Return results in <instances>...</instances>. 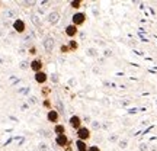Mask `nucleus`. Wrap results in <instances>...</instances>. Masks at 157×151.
I'll use <instances>...</instances> for the list:
<instances>
[{
	"instance_id": "7",
	"label": "nucleus",
	"mask_w": 157,
	"mask_h": 151,
	"mask_svg": "<svg viewBox=\"0 0 157 151\" xmlns=\"http://www.w3.org/2000/svg\"><path fill=\"white\" fill-rule=\"evenodd\" d=\"M68 122H70V126H71L73 129H76V131L82 128V123H83L82 122V118L78 116V115H73V116L70 118Z\"/></svg>"
},
{
	"instance_id": "14",
	"label": "nucleus",
	"mask_w": 157,
	"mask_h": 151,
	"mask_svg": "<svg viewBox=\"0 0 157 151\" xmlns=\"http://www.w3.org/2000/svg\"><path fill=\"white\" fill-rule=\"evenodd\" d=\"M68 50H70V51H76V50H78V42H77V41H74V39L68 41Z\"/></svg>"
},
{
	"instance_id": "20",
	"label": "nucleus",
	"mask_w": 157,
	"mask_h": 151,
	"mask_svg": "<svg viewBox=\"0 0 157 151\" xmlns=\"http://www.w3.org/2000/svg\"><path fill=\"white\" fill-rule=\"evenodd\" d=\"M87 151H101V148H99L98 145H89Z\"/></svg>"
},
{
	"instance_id": "15",
	"label": "nucleus",
	"mask_w": 157,
	"mask_h": 151,
	"mask_svg": "<svg viewBox=\"0 0 157 151\" xmlns=\"http://www.w3.org/2000/svg\"><path fill=\"white\" fill-rule=\"evenodd\" d=\"M70 6H71V7H73V9H80V7H82V0H73V2H71V3H70Z\"/></svg>"
},
{
	"instance_id": "3",
	"label": "nucleus",
	"mask_w": 157,
	"mask_h": 151,
	"mask_svg": "<svg viewBox=\"0 0 157 151\" xmlns=\"http://www.w3.org/2000/svg\"><path fill=\"white\" fill-rule=\"evenodd\" d=\"M29 68L34 73H39V71H44V64H42V61L39 58H36V60H32L29 62Z\"/></svg>"
},
{
	"instance_id": "9",
	"label": "nucleus",
	"mask_w": 157,
	"mask_h": 151,
	"mask_svg": "<svg viewBox=\"0 0 157 151\" xmlns=\"http://www.w3.org/2000/svg\"><path fill=\"white\" fill-rule=\"evenodd\" d=\"M64 34L67 35L68 38L73 39L74 36L78 34V28H77V26H74L73 23H71V25H67V26H66V29H64Z\"/></svg>"
},
{
	"instance_id": "2",
	"label": "nucleus",
	"mask_w": 157,
	"mask_h": 151,
	"mask_svg": "<svg viewBox=\"0 0 157 151\" xmlns=\"http://www.w3.org/2000/svg\"><path fill=\"white\" fill-rule=\"evenodd\" d=\"M76 135H77V140L84 141V142H86V141L90 138V129L86 128V126H82L80 129L76 131Z\"/></svg>"
},
{
	"instance_id": "12",
	"label": "nucleus",
	"mask_w": 157,
	"mask_h": 151,
	"mask_svg": "<svg viewBox=\"0 0 157 151\" xmlns=\"http://www.w3.org/2000/svg\"><path fill=\"white\" fill-rule=\"evenodd\" d=\"M76 148H77V151H87L89 145H87V144H86L84 141L77 140V141H76Z\"/></svg>"
},
{
	"instance_id": "4",
	"label": "nucleus",
	"mask_w": 157,
	"mask_h": 151,
	"mask_svg": "<svg viewBox=\"0 0 157 151\" xmlns=\"http://www.w3.org/2000/svg\"><path fill=\"white\" fill-rule=\"evenodd\" d=\"M42 44H44V50L47 54H51L52 52V48H54V44H56V41L52 36H47V38L42 41Z\"/></svg>"
},
{
	"instance_id": "18",
	"label": "nucleus",
	"mask_w": 157,
	"mask_h": 151,
	"mask_svg": "<svg viewBox=\"0 0 157 151\" xmlns=\"http://www.w3.org/2000/svg\"><path fill=\"white\" fill-rule=\"evenodd\" d=\"M60 51H61L63 54H67V52H70V50H68V45H61V47H60Z\"/></svg>"
},
{
	"instance_id": "17",
	"label": "nucleus",
	"mask_w": 157,
	"mask_h": 151,
	"mask_svg": "<svg viewBox=\"0 0 157 151\" xmlns=\"http://www.w3.org/2000/svg\"><path fill=\"white\" fill-rule=\"evenodd\" d=\"M42 106L47 108L48 111H51V109H54V108H52V105H51V100H50V99H44V102H42Z\"/></svg>"
},
{
	"instance_id": "19",
	"label": "nucleus",
	"mask_w": 157,
	"mask_h": 151,
	"mask_svg": "<svg viewBox=\"0 0 157 151\" xmlns=\"http://www.w3.org/2000/svg\"><path fill=\"white\" fill-rule=\"evenodd\" d=\"M28 52L31 54V55H35V54H36V47H34V45H32V47L28 50Z\"/></svg>"
},
{
	"instance_id": "11",
	"label": "nucleus",
	"mask_w": 157,
	"mask_h": 151,
	"mask_svg": "<svg viewBox=\"0 0 157 151\" xmlns=\"http://www.w3.org/2000/svg\"><path fill=\"white\" fill-rule=\"evenodd\" d=\"M54 132H56L57 135L66 134V126H64L63 123H57V125H54Z\"/></svg>"
},
{
	"instance_id": "13",
	"label": "nucleus",
	"mask_w": 157,
	"mask_h": 151,
	"mask_svg": "<svg viewBox=\"0 0 157 151\" xmlns=\"http://www.w3.org/2000/svg\"><path fill=\"white\" fill-rule=\"evenodd\" d=\"M48 22H50L51 25H56V23L58 22V13H57V12H52V13L48 15Z\"/></svg>"
},
{
	"instance_id": "1",
	"label": "nucleus",
	"mask_w": 157,
	"mask_h": 151,
	"mask_svg": "<svg viewBox=\"0 0 157 151\" xmlns=\"http://www.w3.org/2000/svg\"><path fill=\"white\" fill-rule=\"evenodd\" d=\"M71 21H73V25L74 26H82L84 22H86V13L83 12H76L73 16H71Z\"/></svg>"
},
{
	"instance_id": "21",
	"label": "nucleus",
	"mask_w": 157,
	"mask_h": 151,
	"mask_svg": "<svg viewBox=\"0 0 157 151\" xmlns=\"http://www.w3.org/2000/svg\"><path fill=\"white\" fill-rule=\"evenodd\" d=\"M51 80H52V81H57L58 78H57V76H56V74H52V77H51Z\"/></svg>"
},
{
	"instance_id": "16",
	"label": "nucleus",
	"mask_w": 157,
	"mask_h": 151,
	"mask_svg": "<svg viewBox=\"0 0 157 151\" xmlns=\"http://www.w3.org/2000/svg\"><path fill=\"white\" fill-rule=\"evenodd\" d=\"M41 93H42V96H44V99H48V95H50L51 93V89L50 87H42V89H41Z\"/></svg>"
},
{
	"instance_id": "10",
	"label": "nucleus",
	"mask_w": 157,
	"mask_h": 151,
	"mask_svg": "<svg viewBox=\"0 0 157 151\" xmlns=\"http://www.w3.org/2000/svg\"><path fill=\"white\" fill-rule=\"evenodd\" d=\"M34 78L38 84H44V83H47V80H48V74L45 73V71H39V73H35Z\"/></svg>"
},
{
	"instance_id": "6",
	"label": "nucleus",
	"mask_w": 157,
	"mask_h": 151,
	"mask_svg": "<svg viewBox=\"0 0 157 151\" xmlns=\"http://www.w3.org/2000/svg\"><path fill=\"white\" fill-rule=\"evenodd\" d=\"M56 142L58 147H61V148H66V147L70 144V140H68L67 134H63V135H57L56 137Z\"/></svg>"
},
{
	"instance_id": "5",
	"label": "nucleus",
	"mask_w": 157,
	"mask_h": 151,
	"mask_svg": "<svg viewBox=\"0 0 157 151\" xmlns=\"http://www.w3.org/2000/svg\"><path fill=\"white\" fill-rule=\"evenodd\" d=\"M58 119H60V113H58V111L57 109H51V111H48L47 112V121L51 123H56L58 122Z\"/></svg>"
},
{
	"instance_id": "8",
	"label": "nucleus",
	"mask_w": 157,
	"mask_h": 151,
	"mask_svg": "<svg viewBox=\"0 0 157 151\" xmlns=\"http://www.w3.org/2000/svg\"><path fill=\"white\" fill-rule=\"evenodd\" d=\"M13 29L16 31L17 34H23V32L26 31V23L23 22L22 19H16V21L13 22Z\"/></svg>"
}]
</instances>
